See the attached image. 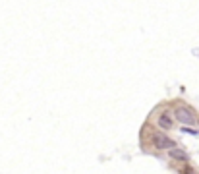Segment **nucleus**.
<instances>
[{"label": "nucleus", "mask_w": 199, "mask_h": 174, "mask_svg": "<svg viewBox=\"0 0 199 174\" xmlns=\"http://www.w3.org/2000/svg\"><path fill=\"white\" fill-rule=\"evenodd\" d=\"M149 143H151V147H155V149H170V147H174V141H172L168 135L161 133V132H153L151 133Z\"/></svg>", "instance_id": "f03ea898"}, {"label": "nucleus", "mask_w": 199, "mask_h": 174, "mask_svg": "<svg viewBox=\"0 0 199 174\" xmlns=\"http://www.w3.org/2000/svg\"><path fill=\"white\" fill-rule=\"evenodd\" d=\"M168 155H170L172 159H178V160H188V155H185V153L182 151V149H178L176 145L168 149Z\"/></svg>", "instance_id": "20e7f679"}, {"label": "nucleus", "mask_w": 199, "mask_h": 174, "mask_svg": "<svg viewBox=\"0 0 199 174\" xmlns=\"http://www.w3.org/2000/svg\"><path fill=\"white\" fill-rule=\"evenodd\" d=\"M157 126L162 128V130H170L172 126H174V118H170L168 112H161V114L157 116Z\"/></svg>", "instance_id": "7ed1b4c3"}, {"label": "nucleus", "mask_w": 199, "mask_h": 174, "mask_svg": "<svg viewBox=\"0 0 199 174\" xmlns=\"http://www.w3.org/2000/svg\"><path fill=\"white\" fill-rule=\"evenodd\" d=\"M174 120H178L184 126H191V124L197 122V116L190 106H176L174 108Z\"/></svg>", "instance_id": "f257e3e1"}]
</instances>
